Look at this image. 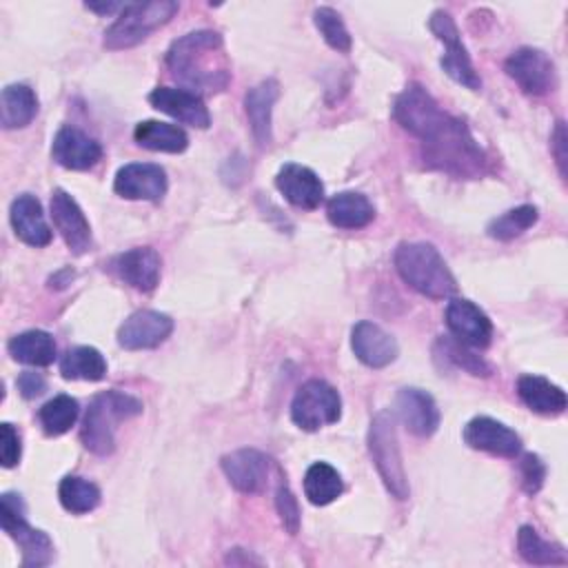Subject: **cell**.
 <instances>
[{"mask_svg":"<svg viewBox=\"0 0 568 568\" xmlns=\"http://www.w3.org/2000/svg\"><path fill=\"white\" fill-rule=\"evenodd\" d=\"M171 75L191 93H220L231 80L224 40L217 31L200 29L178 38L166 51Z\"/></svg>","mask_w":568,"mask_h":568,"instance_id":"6da1fadb","label":"cell"},{"mask_svg":"<svg viewBox=\"0 0 568 568\" xmlns=\"http://www.w3.org/2000/svg\"><path fill=\"white\" fill-rule=\"evenodd\" d=\"M417 138L424 146L422 158L430 169L444 171L453 178H479L486 171L488 158L466 122L444 109Z\"/></svg>","mask_w":568,"mask_h":568,"instance_id":"7a4b0ae2","label":"cell"},{"mask_svg":"<svg viewBox=\"0 0 568 568\" xmlns=\"http://www.w3.org/2000/svg\"><path fill=\"white\" fill-rule=\"evenodd\" d=\"M393 262L399 277L424 297L448 300L457 293V280L433 244L402 242Z\"/></svg>","mask_w":568,"mask_h":568,"instance_id":"3957f363","label":"cell"},{"mask_svg":"<svg viewBox=\"0 0 568 568\" xmlns=\"http://www.w3.org/2000/svg\"><path fill=\"white\" fill-rule=\"evenodd\" d=\"M142 413V402L124 390L111 388L98 393L84 413L80 426V439L93 455L106 457L115 450V430L122 422L138 417Z\"/></svg>","mask_w":568,"mask_h":568,"instance_id":"277c9868","label":"cell"},{"mask_svg":"<svg viewBox=\"0 0 568 568\" xmlns=\"http://www.w3.org/2000/svg\"><path fill=\"white\" fill-rule=\"evenodd\" d=\"M180 4L175 0H151V2H126L115 22L104 31V47L111 51L129 49L146 40L155 29L166 24Z\"/></svg>","mask_w":568,"mask_h":568,"instance_id":"5b68a950","label":"cell"},{"mask_svg":"<svg viewBox=\"0 0 568 568\" xmlns=\"http://www.w3.org/2000/svg\"><path fill=\"white\" fill-rule=\"evenodd\" d=\"M368 450L373 457V464L386 486V490L395 499H408L410 488L402 462V450L397 442V428L395 417L390 410H379L368 428Z\"/></svg>","mask_w":568,"mask_h":568,"instance_id":"8992f818","label":"cell"},{"mask_svg":"<svg viewBox=\"0 0 568 568\" xmlns=\"http://www.w3.org/2000/svg\"><path fill=\"white\" fill-rule=\"evenodd\" d=\"M24 499L18 493H2L0 497V521L2 530L20 546L24 568H42L53 561V541L44 530L33 528L27 517Z\"/></svg>","mask_w":568,"mask_h":568,"instance_id":"52a82bcc","label":"cell"},{"mask_svg":"<svg viewBox=\"0 0 568 568\" xmlns=\"http://www.w3.org/2000/svg\"><path fill=\"white\" fill-rule=\"evenodd\" d=\"M339 415H342L339 393L324 379L304 382L291 402V419L297 428L306 433L335 424Z\"/></svg>","mask_w":568,"mask_h":568,"instance_id":"ba28073f","label":"cell"},{"mask_svg":"<svg viewBox=\"0 0 568 568\" xmlns=\"http://www.w3.org/2000/svg\"><path fill=\"white\" fill-rule=\"evenodd\" d=\"M428 27L446 49L439 60L444 73L450 75L457 84H464L466 89L477 91L481 87V80L470 62V55L462 42V36H459V29H457L453 16L444 9H437V11H433Z\"/></svg>","mask_w":568,"mask_h":568,"instance_id":"9c48e42d","label":"cell"},{"mask_svg":"<svg viewBox=\"0 0 568 568\" xmlns=\"http://www.w3.org/2000/svg\"><path fill=\"white\" fill-rule=\"evenodd\" d=\"M504 71L528 95H544L555 87L552 60L535 47H521L513 51L504 64Z\"/></svg>","mask_w":568,"mask_h":568,"instance_id":"30bf717a","label":"cell"},{"mask_svg":"<svg viewBox=\"0 0 568 568\" xmlns=\"http://www.w3.org/2000/svg\"><path fill=\"white\" fill-rule=\"evenodd\" d=\"M51 220L73 255H84L91 248V224L64 189L51 193Z\"/></svg>","mask_w":568,"mask_h":568,"instance_id":"8fae6325","label":"cell"},{"mask_svg":"<svg viewBox=\"0 0 568 568\" xmlns=\"http://www.w3.org/2000/svg\"><path fill=\"white\" fill-rule=\"evenodd\" d=\"M173 331V320L166 313L142 308L131 313L118 328V344L126 351L160 346Z\"/></svg>","mask_w":568,"mask_h":568,"instance_id":"7c38bea8","label":"cell"},{"mask_svg":"<svg viewBox=\"0 0 568 568\" xmlns=\"http://www.w3.org/2000/svg\"><path fill=\"white\" fill-rule=\"evenodd\" d=\"M446 326L455 339L470 348H486L493 337V324L488 315L464 297H453L446 306Z\"/></svg>","mask_w":568,"mask_h":568,"instance_id":"4fadbf2b","label":"cell"},{"mask_svg":"<svg viewBox=\"0 0 568 568\" xmlns=\"http://www.w3.org/2000/svg\"><path fill=\"white\" fill-rule=\"evenodd\" d=\"M113 191L126 200L155 202L166 193V171L151 162H131L118 169Z\"/></svg>","mask_w":568,"mask_h":568,"instance_id":"5bb4252c","label":"cell"},{"mask_svg":"<svg viewBox=\"0 0 568 568\" xmlns=\"http://www.w3.org/2000/svg\"><path fill=\"white\" fill-rule=\"evenodd\" d=\"M464 442L475 448L499 457H515L521 450V437L506 424L479 415L464 426Z\"/></svg>","mask_w":568,"mask_h":568,"instance_id":"9a60e30c","label":"cell"},{"mask_svg":"<svg viewBox=\"0 0 568 568\" xmlns=\"http://www.w3.org/2000/svg\"><path fill=\"white\" fill-rule=\"evenodd\" d=\"M222 470L229 484L244 493L255 495L264 490L268 479V457L255 448H237L222 457Z\"/></svg>","mask_w":568,"mask_h":568,"instance_id":"2e32d148","label":"cell"},{"mask_svg":"<svg viewBox=\"0 0 568 568\" xmlns=\"http://www.w3.org/2000/svg\"><path fill=\"white\" fill-rule=\"evenodd\" d=\"M162 260L155 248L151 246H135L129 248L111 260V271L135 291L149 293L160 282Z\"/></svg>","mask_w":568,"mask_h":568,"instance_id":"e0dca14e","label":"cell"},{"mask_svg":"<svg viewBox=\"0 0 568 568\" xmlns=\"http://www.w3.org/2000/svg\"><path fill=\"white\" fill-rule=\"evenodd\" d=\"M351 348L368 368H384L397 359L399 346L390 333L375 322H357L351 331Z\"/></svg>","mask_w":568,"mask_h":568,"instance_id":"ac0fdd59","label":"cell"},{"mask_svg":"<svg viewBox=\"0 0 568 568\" xmlns=\"http://www.w3.org/2000/svg\"><path fill=\"white\" fill-rule=\"evenodd\" d=\"M149 102L153 109L175 118L182 124H191L195 129H206L211 124V113H209L202 95L191 93L186 89L155 87L149 93Z\"/></svg>","mask_w":568,"mask_h":568,"instance_id":"d6986e66","label":"cell"},{"mask_svg":"<svg viewBox=\"0 0 568 568\" xmlns=\"http://www.w3.org/2000/svg\"><path fill=\"white\" fill-rule=\"evenodd\" d=\"M51 158L64 169L87 171L100 162L102 146L84 131L75 126H62L53 138Z\"/></svg>","mask_w":568,"mask_h":568,"instance_id":"ffe728a7","label":"cell"},{"mask_svg":"<svg viewBox=\"0 0 568 568\" xmlns=\"http://www.w3.org/2000/svg\"><path fill=\"white\" fill-rule=\"evenodd\" d=\"M395 408L406 430L417 437H430L439 426V408L433 395L422 388H402L395 397Z\"/></svg>","mask_w":568,"mask_h":568,"instance_id":"44dd1931","label":"cell"},{"mask_svg":"<svg viewBox=\"0 0 568 568\" xmlns=\"http://www.w3.org/2000/svg\"><path fill=\"white\" fill-rule=\"evenodd\" d=\"M277 191L297 209H317L324 200V184L315 171L304 164H284L275 178Z\"/></svg>","mask_w":568,"mask_h":568,"instance_id":"7402d4cb","label":"cell"},{"mask_svg":"<svg viewBox=\"0 0 568 568\" xmlns=\"http://www.w3.org/2000/svg\"><path fill=\"white\" fill-rule=\"evenodd\" d=\"M13 233L29 246H47L51 242V229L44 220L42 204L38 202L36 195L22 193L11 202V213H9Z\"/></svg>","mask_w":568,"mask_h":568,"instance_id":"603a6c76","label":"cell"},{"mask_svg":"<svg viewBox=\"0 0 568 568\" xmlns=\"http://www.w3.org/2000/svg\"><path fill=\"white\" fill-rule=\"evenodd\" d=\"M277 95H280V84L273 78L262 80L260 84L248 89L244 95V109L248 115V124H251L257 146H262V149L268 146L273 140L271 113H273V104H275Z\"/></svg>","mask_w":568,"mask_h":568,"instance_id":"cb8c5ba5","label":"cell"},{"mask_svg":"<svg viewBox=\"0 0 568 568\" xmlns=\"http://www.w3.org/2000/svg\"><path fill=\"white\" fill-rule=\"evenodd\" d=\"M517 395L532 413L539 415H561L568 406L564 388L541 375H521L517 379Z\"/></svg>","mask_w":568,"mask_h":568,"instance_id":"d4e9b609","label":"cell"},{"mask_svg":"<svg viewBox=\"0 0 568 568\" xmlns=\"http://www.w3.org/2000/svg\"><path fill=\"white\" fill-rule=\"evenodd\" d=\"M326 217L337 229H362L373 222L375 206L364 193L342 191L328 200Z\"/></svg>","mask_w":568,"mask_h":568,"instance_id":"484cf974","label":"cell"},{"mask_svg":"<svg viewBox=\"0 0 568 568\" xmlns=\"http://www.w3.org/2000/svg\"><path fill=\"white\" fill-rule=\"evenodd\" d=\"M133 140L142 149L162 153H182L189 146V135L184 133V129L160 120L138 122L133 129Z\"/></svg>","mask_w":568,"mask_h":568,"instance_id":"4316f807","label":"cell"},{"mask_svg":"<svg viewBox=\"0 0 568 568\" xmlns=\"http://www.w3.org/2000/svg\"><path fill=\"white\" fill-rule=\"evenodd\" d=\"M38 113V98L27 84H9L0 95V122L4 129H22Z\"/></svg>","mask_w":568,"mask_h":568,"instance_id":"83f0119b","label":"cell"},{"mask_svg":"<svg viewBox=\"0 0 568 568\" xmlns=\"http://www.w3.org/2000/svg\"><path fill=\"white\" fill-rule=\"evenodd\" d=\"M9 355L29 366H49L55 359V342L47 331L33 328L9 339Z\"/></svg>","mask_w":568,"mask_h":568,"instance_id":"f1b7e54d","label":"cell"},{"mask_svg":"<svg viewBox=\"0 0 568 568\" xmlns=\"http://www.w3.org/2000/svg\"><path fill=\"white\" fill-rule=\"evenodd\" d=\"M60 373L64 379L100 382L106 375V359L93 346H75L60 359Z\"/></svg>","mask_w":568,"mask_h":568,"instance_id":"f546056e","label":"cell"},{"mask_svg":"<svg viewBox=\"0 0 568 568\" xmlns=\"http://www.w3.org/2000/svg\"><path fill=\"white\" fill-rule=\"evenodd\" d=\"M344 490L342 475L337 468H333L326 462H315L308 466L304 475V495L308 497L311 504L315 506H326L335 501Z\"/></svg>","mask_w":568,"mask_h":568,"instance_id":"4dcf8cb0","label":"cell"},{"mask_svg":"<svg viewBox=\"0 0 568 568\" xmlns=\"http://www.w3.org/2000/svg\"><path fill=\"white\" fill-rule=\"evenodd\" d=\"M519 555L535 566H566L568 557L564 546L546 541L532 526H521L517 532Z\"/></svg>","mask_w":568,"mask_h":568,"instance_id":"1f68e13d","label":"cell"},{"mask_svg":"<svg viewBox=\"0 0 568 568\" xmlns=\"http://www.w3.org/2000/svg\"><path fill=\"white\" fill-rule=\"evenodd\" d=\"M58 497L64 510L73 515H84L98 508L102 493L93 481L78 475H67L58 486Z\"/></svg>","mask_w":568,"mask_h":568,"instance_id":"d6a6232c","label":"cell"},{"mask_svg":"<svg viewBox=\"0 0 568 568\" xmlns=\"http://www.w3.org/2000/svg\"><path fill=\"white\" fill-rule=\"evenodd\" d=\"M539 217V211L537 206L532 204H521V206H515L506 213H501L499 217L490 220L488 226H486V233L493 237V240H499V242H510L515 237H519L521 233H526Z\"/></svg>","mask_w":568,"mask_h":568,"instance_id":"836d02e7","label":"cell"},{"mask_svg":"<svg viewBox=\"0 0 568 568\" xmlns=\"http://www.w3.org/2000/svg\"><path fill=\"white\" fill-rule=\"evenodd\" d=\"M78 413V402L71 395H55L38 410V419L49 437H58L64 435L75 424Z\"/></svg>","mask_w":568,"mask_h":568,"instance_id":"e575fe53","label":"cell"},{"mask_svg":"<svg viewBox=\"0 0 568 568\" xmlns=\"http://www.w3.org/2000/svg\"><path fill=\"white\" fill-rule=\"evenodd\" d=\"M313 22L320 31V36L324 38V42L339 51V53H348L351 51V33L342 20V16L331 9V7H317L313 11Z\"/></svg>","mask_w":568,"mask_h":568,"instance_id":"d590c367","label":"cell"},{"mask_svg":"<svg viewBox=\"0 0 568 568\" xmlns=\"http://www.w3.org/2000/svg\"><path fill=\"white\" fill-rule=\"evenodd\" d=\"M437 346H442V353L446 359H450L455 366L468 371L470 375H490V366L479 357L475 355L466 344H462L459 339L455 337H442L437 342Z\"/></svg>","mask_w":568,"mask_h":568,"instance_id":"8d00e7d4","label":"cell"},{"mask_svg":"<svg viewBox=\"0 0 568 568\" xmlns=\"http://www.w3.org/2000/svg\"><path fill=\"white\" fill-rule=\"evenodd\" d=\"M275 508H277V515H280L284 528L291 535H295L300 530V519H302L300 504H297V497L293 495V490L288 488V484H284V481L275 488Z\"/></svg>","mask_w":568,"mask_h":568,"instance_id":"74e56055","label":"cell"},{"mask_svg":"<svg viewBox=\"0 0 568 568\" xmlns=\"http://www.w3.org/2000/svg\"><path fill=\"white\" fill-rule=\"evenodd\" d=\"M519 477H521V488L528 495H537L546 479V466L541 457L535 453H524L519 457Z\"/></svg>","mask_w":568,"mask_h":568,"instance_id":"f35d334b","label":"cell"},{"mask_svg":"<svg viewBox=\"0 0 568 568\" xmlns=\"http://www.w3.org/2000/svg\"><path fill=\"white\" fill-rule=\"evenodd\" d=\"M20 453H22V444H20L18 430L9 422L0 424V462H2V466L13 468L20 462Z\"/></svg>","mask_w":568,"mask_h":568,"instance_id":"ab89813d","label":"cell"},{"mask_svg":"<svg viewBox=\"0 0 568 568\" xmlns=\"http://www.w3.org/2000/svg\"><path fill=\"white\" fill-rule=\"evenodd\" d=\"M16 386L24 399H33L47 390V379L36 371H24L18 375Z\"/></svg>","mask_w":568,"mask_h":568,"instance_id":"60d3db41","label":"cell"},{"mask_svg":"<svg viewBox=\"0 0 568 568\" xmlns=\"http://www.w3.org/2000/svg\"><path fill=\"white\" fill-rule=\"evenodd\" d=\"M550 151L555 155L559 175L564 178L566 175V124L561 120L555 124V131L550 135Z\"/></svg>","mask_w":568,"mask_h":568,"instance_id":"b9f144b4","label":"cell"},{"mask_svg":"<svg viewBox=\"0 0 568 568\" xmlns=\"http://www.w3.org/2000/svg\"><path fill=\"white\" fill-rule=\"evenodd\" d=\"M84 7H87L89 11H95V13H100V16H111V13L120 11L124 4H120V2H102V4H95V2H87Z\"/></svg>","mask_w":568,"mask_h":568,"instance_id":"7bdbcfd3","label":"cell"}]
</instances>
